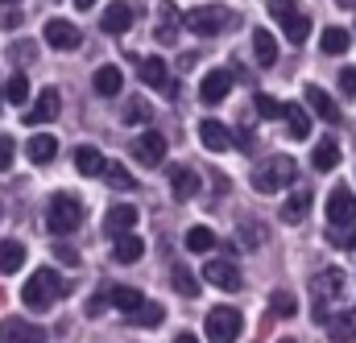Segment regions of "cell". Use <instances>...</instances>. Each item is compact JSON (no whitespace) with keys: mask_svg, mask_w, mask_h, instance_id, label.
Listing matches in <instances>:
<instances>
[{"mask_svg":"<svg viewBox=\"0 0 356 343\" xmlns=\"http://www.w3.org/2000/svg\"><path fill=\"white\" fill-rule=\"evenodd\" d=\"M170 194L178 203H191L199 194V174L195 170H170Z\"/></svg>","mask_w":356,"mask_h":343,"instance_id":"7402d4cb","label":"cell"},{"mask_svg":"<svg viewBox=\"0 0 356 343\" xmlns=\"http://www.w3.org/2000/svg\"><path fill=\"white\" fill-rule=\"evenodd\" d=\"M8 54H17V58H21V62H29V58H33V46H29V42H21V46H13V50H8Z\"/></svg>","mask_w":356,"mask_h":343,"instance_id":"bcb514c9","label":"cell"},{"mask_svg":"<svg viewBox=\"0 0 356 343\" xmlns=\"http://www.w3.org/2000/svg\"><path fill=\"white\" fill-rule=\"evenodd\" d=\"M228 91H232V75H228V71H211V75L203 79V87H199V99H203L207 108H216V103L228 99Z\"/></svg>","mask_w":356,"mask_h":343,"instance_id":"e0dca14e","label":"cell"},{"mask_svg":"<svg viewBox=\"0 0 356 343\" xmlns=\"http://www.w3.org/2000/svg\"><path fill=\"white\" fill-rule=\"evenodd\" d=\"M141 79H145V87H166L170 79H166V62L154 54V58H141Z\"/></svg>","mask_w":356,"mask_h":343,"instance_id":"d6a6232c","label":"cell"},{"mask_svg":"<svg viewBox=\"0 0 356 343\" xmlns=\"http://www.w3.org/2000/svg\"><path fill=\"white\" fill-rule=\"evenodd\" d=\"M336 4H344V8H356V0H336Z\"/></svg>","mask_w":356,"mask_h":343,"instance_id":"f907efd6","label":"cell"},{"mask_svg":"<svg viewBox=\"0 0 356 343\" xmlns=\"http://www.w3.org/2000/svg\"><path fill=\"white\" fill-rule=\"evenodd\" d=\"M340 91H344V99H356V67L340 71Z\"/></svg>","mask_w":356,"mask_h":343,"instance_id":"7bdbcfd3","label":"cell"},{"mask_svg":"<svg viewBox=\"0 0 356 343\" xmlns=\"http://www.w3.org/2000/svg\"><path fill=\"white\" fill-rule=\"evenodd\" d=\"M261 236H266V232H261L257 224H249V219H245V224L236 228V240H241L245 249H253V244H261Z\"/></svg>","mask_w":356,"mask_h":343,"instance_id":"60d3db41","label":"cell"},{"mask_svg":"<svg viewBox=\"0 0 356 343\" xmlns=\"http://www.w3.org/2000/svg\"><path fill=\"white\" fill-rule=\"evenodd\" d=\"M344 298H348V277H344V269H319L315 277H311V315H315V323H332V310L336 306H344Z\"/></svg>","mask_w":356,"mask_h":343,"instance_id":"6da1fadb","label":"cell"},{"mask_svg":"<svg viewBox=\"0 0 356 343\" xmlns=\"http://www.w3.org/2000/svg\"><path fill=\"white\" fill-rule=\"evenodd\" d=\"M282 120H286V133H290L294 141H307V137H311V120H307V112H302L298 103H286V108H282Z\"/></svg>","mask_w":356,"mask_h":343,"instance_id":"cb8c5ba5","label":"cell"},{"mask_svg":"<svg viewBox=\"0 0 356 343\" xmlns=\"http://www.w3.org/2000/svg\"><path fill=\"white\" fill-rule=\"evenodd\" d=\"M175 343H199V340H195V335H186V331H182V335H178Z\"/></svg>","mask_w":356,"mask_h":343,"instance_id":"7dc6e473","label":"cell"},{"mask_svg":"<svg viewBox=\"0 0 356 343\" xmlns=\"http://www.w3.org/2000/svg\"><path fill=\"white\" fill-rule=\"evenodd\" d=\"M327 244H332V249H356L353 224H332V228H327Z\"/></svg>","mask_w":356,"mask_h":343,"instance_id":"d590c367","label":"cell"},{"mask_svg":"<svg viewBox=\"0 0 356 343\" xmlns=\"http://www.w3.org/2000/svg\"><path fill=\"white\" fill-rule=\"evenodd\" d=\"M336 166H340V145H336V141H332V137H323V141H319V145H315V170H336Z\"/></svg>","mask_w":356,"mask_h":343,"instance_id":"4dcf8cb0","label":"cell"},{"mask_svg":"<svg viewBox=\"0 0 356 343\" xmlns=\"http://www.w3.org/2000/svg\"><path fill=\"white\" fill-rule=\"evenodd\" d=\"M75 4H79V8H91V4H95V0H75Z\"/></svg>","mask_w":356,"mask_h":343,"instance_id":"681fc988","label":"cell"},{"mask_svg":"<svg viewBox=\"0 0 356 343\" xmlns=\"http://www.w3.org/2000/svg\"><path fill=\"white\" fill-rule=\"evenodd\" d=\"M269 12L277 17V25H282V33H286V42H294V46H302L307 37H311V17L294 4V0H269Z\"/></svg>","mask_w":356,"mask_h":343,"instance_id":"5b68a950","label":"cell"},{"mask_svg":"<svg viewBox=\"0 0 356 343\" xmlns=\"http://www.w3.org/2000/svg\"><path fill=\"white\" fill-rule=\"evenodd\" d=\"M67 281L54 273V269H38V273H29V281L21 285V302L29 306V310H46V306H54L58 298H67Z\"/></svg>","mask_w":356,"mask_h":343,"instance_id":"7a4b0ae2","label":"cell"},{"mask_svg":"<svg viewBox=\"0 0 356 343\" xmlns=\"http://www.w3.org/2000/svg\"><path fill=\"white\" fill-rule=\"evenodd\" d=\"M21 265H25V244H21V240H4V244H0V273L8 277V273H17Z\"/></svg>","mask_w":356,"mask_h":343,"instance_id":"f1b7e54d","label":"cell"},{"mask_svg":"<svg viewBox=\"0 0 356 343\" xmlns=\"http://www.w3.org/2000/svg\"><path fill=\"white\" fill-rule=\"evenodd\" d=\"M211 244H216V232H211V228H191V232H186V249H191V253H207Z\"/></svg>","mask_w":356,"mask_h":343,"instance_id":"74e56055","label":"cell"},{"mask_svg":"<svg viewBox=\"0 0 356 343\" xmlns=\"http://www.w3.org/2000/svg\"><path fill=\"white\" fill-rule=\"evenodd\" d=\"M307 103L315 108V116H319V120H327V124H340V108H336V99H332L323 87H315V83L307 87Z\"/></svg>","mask_w":356,"mask_h":343,"instance_id":"ffe728a7","label":"cell"},{"mask_svg":"<svg viewBox=\"0 0 356 343\" xmlns=\"http://www.w3.org/2000/svg\"><path fill=\"white\" fill-rule=\"evenodd\" d=\"M311 203H315V190H311V186H298V190L282 203V224H290V228L302 224V219L311 215Z\"/></svg>","mask_w":356,"mask_h":343,"instance_id":"7c38bea8","label":"cell"},{"mask_svg":"<svg viewBox=\"0 0 356 343\" xmlns=\"http://www.w3.org/2000/svg\"><path fill=\"white\" fill-rule=\"evenodd\" d=\"M4 99H8V103H13V108H21V103H25V99H29V79H25V75H21V71H17V75H13V79H8V83H4Z\"/></svg>","mask_w":356,"mask_h":343,"instance_id":"836d02e7","label":"cell"},{"mask_svg":"<svg viewBox=\"0 0 356 343\" xmlns=\"http://www.w3.org/2000/svg\"><path fill=\"white\" fill-rule=\"evenodd\" d=\"M149 116H154V108L145 103V95H137V99L124 103V124H145Z\"/></svg>","mask_w":356,"mask_h":343,"instance_id":"8d00e7d4","label":"cell"},{"mask_svg":"<svg viewBox=\"0 0 356 343\" xmlns=\"http://www.w3.org/2000/svg\"><path fill=\"white\" fill-rule=\"evenodd\" d=\"M75 170L88 174V178H99V174L108 170V162H104V153H99L95 145H79V149H75Z\"/></svg>","mask_w":356,"mask_h":343,"instance_id":"603a6c76","label":"cell"},{"mask_svg":"<svg viewBox=\"0 0 356 343\" xmlns=\"http://www.w3.org/2000/svg\"><path fill=\"white\" fill-rule=\"evenodd\" d=\"M133 158H137L145 170H158V166L166 162V137L154 133V128H145V133L137 137V145H133Z\"/></svg>","mask_w":356,"mask_h":343,"instance_id":"ba28073f","label":"cell"},{"mask_svg":"<svg viewBox=\"0 0 356 343\" xmlns=\"http://www.w3.org/2000/svg\"><path fill=\"white\" fill-rule=\"evenodd\" d=\"M199 141H203V149H211V153H228V145H232V137H228V128H224L220 120H203V124H199Z\"/></svg>","mask_w":356,"mask_h":343,"instance_id":"ac0fdd59","label":"cell"},{"mask_svg":"<svg viewBox=\"0 0 356 343\" xmlns=\"http://www.w3.org/2000/svg\"><path fill=\"white\" fill-rule=\"evenodd\" d=\"M91 83H95V95H116V91L124 87V75H120V67H112V62H108V67H99V71H95V79H91Z\"/></svg>","mask_w":356,"mask_h":343,"instance_id":"4316f807","label":"cell"},{"mask_svg":"<svg viewBox=\"0 0 356 343\" xmlns=\"http://www.w3.org/2000/svg\"><path fill=\"white\" fill-rule=\"evenodd\" d=\"M104 294H108V306H116V310H124V315H133V310L145 302L141 290H133V285H108Z\"/></svg>","mask_w":356,"mask_h":343,"instance_id":"44dd1931","label":"cell"},{"mask_svg":"<svg viewBox=\"0 0 356 343\" xmlns=\"http://www.w3.org/2000/svg\"><path fill=\"white\" fill-rule=\"evenodd\" d=\"M83 224V203L75 194H54L46 207V232L50 236H71Z\"/></svg>","mask_w":356,"mask_h":343,"instance_id":"277c9868","label":"cell"},{"mask_svg":"<svg viewBox=\"0 0 356 343\" xmlns=\"http://www.w3.org/2000/svg\"><path fill=\"white\" fill-rule=\"evenodd\" d=\"M137 207H129V203H120V207H108V215H104V232L116 240V236H124V232H133L137 228Z\"/></svg>","mask_w":356,"mask_h":343,"instance_id":"5bb4252c","label":"cell"},{"mask_svg":"<svg viewBox=\"0 0 356 343\" xmlns=\"http://www.w3.org/2000/svg\"><path fill=\"white\" fill-rule=\"evenodd\" d=\"M46 42H50L54 50H75V46H79V29H75L71 21H63V17H50V21H46Z\"/></svg>","mask_w":356,"mask_h":343,"instance_id":"9a60e30c","label":"cell"},{"mask_svg":"<svg viewBox=\"0 0 356 343\" xmlns=\"http://www.w3.org/2000/svg\"><path fill=\"white\" fill-rule=\"evenodd\" d=\"M327 335H332L336 343L356 340V310H348V315H336V319L327 323Z\"/></svg>","mask_w":356,"mask_h":343,"instance_id":"1f68e13d","label":"cell"},{"mask_svg":"<svg viewBox=\"0 0 356 343\" xmlns=\"http://www.w3.org/2000/svg\"><path fill=\"white\" fill-rule=\"evenodd\" d=\"M0 4H4V8H17V4H21V0H0Z\"/></svg>","mask_w":356,"mask_h":343,"instance_id":"c3c4849f","label":"cell"},{"mask_svg":"<svg viewBox=\"0 0 356 343\" xmlns=\"http://www.w3.org/2000/svg\"><path fill=\"white\" fill-rule=\"evenodd\" d=\"M203 281L216 285V290H228V294L245 290V285H241V269H236L232 260H207V265H203Z\"/></svg>","mask_w":356,"mask_h":343,"instance_id":"9c48e42d","label":"cell"},{"mask_svg":"<svg viewBox=\"0 0 356 343\" xmlns=\"http://www.w3.org/2000/svg\"><path fill=\"white\" fill-rule=\"evenodd\" d=\"M54 253H58V260H63V265H79V253H75V249H67V244H58Z\"/></svg>","mask_w":356,"mask_h":343,"instance_id":"f6af8a7d","label":"cell"},{"mask_svg":"<svg viewBox=\"0 0 356 343\" xmlns=\"http://www.w3.org/2000/svg\"><path fill=\"white\" fill-rule=\"evenodd\" d=\"M348 46H353V33L340 29V25H327L323 37H319V50H323V54H344Z\"/></svg>","mask_w":356,"mask_h":343,"instance_id":"484cf974","label":"cell"},{"mask_svg":"<svg viewBox=\"0 0 356 343\" xmlns=\"http://www.w3.org/2000/svg\"><path fill=\"white\" fill-rule=\"evenodd\" d=\"M282 108H286V103H277L273 95H257V112H261L266 120H277V116H282Z\"/></svg>","mask_w":356,"mask_h":343,"instance_id":"b9f144b4","label":"cell"},{"mask_svg":"<svg viewBox=\"0 0 356 343\" xmlns=\"http://www.w3.org/2000/svg\"><path fill=\"white\" fill-rule=\"evenodd\" d=\"M182 25L195 33V37H220L228 29H236V12L224 8V4H199L182 17Z\"/></svg>","mask_w":356,"mask_h":343,"instance_id":"3957f363","label":"cell"},{"mask_svg":"<svg viewBox=\"0 0 356 343\" xmlns=\"http://www.w3.org/2000/svg\"><path fill=\"white\" fill-rule=\"evenodd\" d=\"M282 343H294V340H282Z\"/></svg>","mask_w":356,"mask_h":343,"instance_id":"816d5d0a","label":"cell"},{"mask_svg":"<svg viewBox=\"0 0 356 343\" xmlns=\"http://www.w3.org/2000/svg\"><path fill=\"white\" fill-rule=\"evenodd\" d=\"M99 29H104V33H112V37L129 33V29H133V8H129L124 0L108 4V8H104V17H99Z\"/></svg>","mask_w":356,"mask_h":343,"instance_id":"4fadbf2b","label":"cell"},{"mask_svg":"<svg viewBox=\"0 0 356 343\" xmlns=\"http://www.w3.org/2000/svg\"><path fill=\"white\" fill-rule=\"evenodd\" d=\"M162 319H166V310H162L158 302H141V306H137V310L129 315V323H133V327H149V331H154V327H158Z\"/></svg>","mask_w":356,"mask_h":343,"instance_id":"f546056e","label":"cell"},{"mask_svg":"<svg viewBox=\"0 0 356 343\" xmlns=\"http://www.w3.org/2000/svg\"><path fill=\"white\" fill-rule=\"evenodd\" d=\"M294 162L282 153V158H269V162H261L257 170H253V190L257 194H277L282 186H290L294 182Z\"/></svg>","mask_w":356,"mask_h":343,"instance_id":"8992f818","label":"cell"},{"mask_svg":"<svg viewBox=\"0 0 356 343\" xmlns=\"http://www.w3.org/2000/svg\"><path fill=\"white\" fill-rule=\"evenodd\" d=\"M0 343H46V331L38 323H25V319H4Z\"/></svg>","mask_w":356,"mask_h":343,"instance_id":"8fae6325","label":"cell"},{"mask_svg":"<svg viewBox=\"0 0 356 343\" xmlns=\"http://www.w3.org/2000/svg\"><path fill=\"white\" fill-rule=\"evenodd\" d=\"M141 253H145V244L137 240V236H116V244H112V257L120 260V265H133V260H141Z\"/></svg>","mask_w":356,"mask_h":343,"instance_id":"83f0119b","label":"cell"},{"mask_svg":"<svg viewBox=\"0 0 356 343\" xmlns=\"http://www.w3.org/2000/svg\"><path fill=\"white\" fill-rule=\"evenodd\" d=\"M245 327V319L232 310V306H216L207 319H203V331H207V343H236Z\"/></svg>","mask_w":356,"mask_h":343,"instance_id":"52a82bcc","label":"cell"},{"mask_svg":"<svg viewBox=\"0 0 356 343\" xmlns=\"http://www.w3.org/2000/svg\"><path fill=\"white\" fill-rule=\"evenodd\" d=\"M25 153H29V162H33V166H50V162H54V153H58V137L38 133V137H29Z\"/></svg>","mask_w":356,"mask_h":343,"instance_id":"d6986e66","label":"cell"},{"mask_svg":"<svg viewBox=\"0 0 356 343\" xmlns=\"http://www.w3.org/2000/svg\"><path fill=\"white\" fill-rule=\"evenodd\" d=\"M104 178H108V186H116V190H133V186H137V182H133V174L124 170V166H108Z\"/></svg>","mask_w":356,"mask_h":343,"instance_id":"f35d334b","label":"cell"},{"mask_svg":"<svg viewBox=\"0 0 356 343\" xmlns=\"http://www.w3.org/2000/svg\"><path fill=\"white\" fill-rule=\"evenodd\" d=\"M253 54H257V67H273L277 62V42L269 29H253Z\"/></svg>","mask_w":356,"mask_h":343,"instance_id":"d4e9b609","label":"cell"},{"mask_svg":"<svg viewBox=\"0 0 356 343\" xmlns=\"http://www.w3.org/2000/svg\"><path fill=\"white\" fill-rule=\"evenodd\" d=\"M294 306H298V302H294V294H286V290L269 298V310H273V315H282V319H290V315H294Z\"/></svg>","mask_w":356,"mask_h":343,"instance_id":"ab89813d","label":"cell"},{"mask_svg":"<svg viewBox=\"0 0 356 343\" xmlns=\"http://www.w3.org/2000/svg\"><path fill=\"white\" fill-rule=\"evenodd\" d=\"M327 219H332V224H353L356 219V194L353 190H344V186L332 190V199H327Z\"/></svg>","mask_w":356,"mask_h":343,"instance_id":"2e32d148","label":"cell"},{"mask_svg":"<svg viewBox=\"0 0 356 343\" xmlns=\"http://www.w3.org/2000/svg\"><path fill=\"white\" fill-rule=\"evenodd\" d=\"M58 112H63V95L54 87H46L38 95V103L25 112V124H50V120H58Z\"/></svg>","mask_w":356,"mask_h":343,"instance_id":"30bf717a","label":"cell"},{"mask_svg":"<svg viewBox=\"0 0 356 343\" xmlns=\"http://www.w3.org/2000/svg\"><path fill=\"white\" fill-rule=\"evenodd\" d=\"M0 215H4V211H0Z\"/></svg>","mask_w":356,"mask_h":343,"instance_id":"f5cc1de1","label":"cell"},{"mask_svg":"<svg viewBox=\"0 0 356 343\" xmlns=\"http://www.w3.org/2000/svg\"><path fill=\"white\" fill-rule=\"evenodd\" d=\"M170 281H175V290L182 298H199V285H195V277H191L186 265H175V269H170Z\"/></svg>","mask_w":356,"mask_h":343,"instance_id":"e575fe53","label":"cell"},{"mask_svg":"<svg viewBox=\"0 0 356 343\" xmlns=\"http://www.w3.org/2000/svg\"><path fill=\"white\" fill-rule=\"evenodd\" d=\"M8 166H13V137L0 133V174L8 170Z\"/></svg>","mask_w":356,"mask_h":343,"instance_id":"ee69618b","label":"cell"}]
</instances>
